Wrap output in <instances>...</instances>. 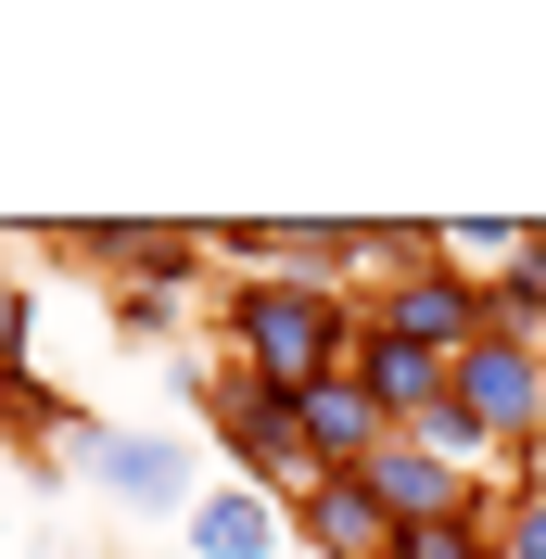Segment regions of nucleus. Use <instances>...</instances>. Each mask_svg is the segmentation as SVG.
Returning a JSON list of instances; mask_svg holds the SVG:
<instances>
[{
  "instance_id": "nucleus-1",
  "label": "nucleus",
  "mask_w": 546,
  "mask_h": 559,
  "mask_svg": "<svg viewBox=\"0 0 546 559\" xmlns=\"http://www.w3.org/2000/svg\"><path fill=\"white\" fill-rule=\"evenodd\" d=\"M356 344H369V318H356V293H331V280H229V293H216V356L254 369V382H280V394L343 382Z\"/></svg>"
},
{
  "instance_id": "nucleus-2",
  "label": "nucleus",
  "mask_w": 546,
  "mask_h": 559,
  "mask_svg": "<svg viewBox=\"0 0 546 559\" xmlns=\"http://www.w3.org/2000/svg\"><path fill=\"white\" fill-rule=\"evenodd\" d=\"M76 484L103 496V509H128V522H191V496H204V445H191V432H103Z\"/></svg>"
},
{
  "instance_id": "nucleus-3",
  "label": "nucleus",
  "mask_w": 546,
  "mask_h": 559,
  "mask_svg": "<svg viewBox=\"0 0 546 559\" xmlns=\"http://www.w3.org/2000/svg\"><path fill=\"white\" fill-rule=\"evenodd\" d=\"M356 318H369V331H394V344H419V356H444V369H458V356L483 344V280H458L444 254H419V267H394V280H381V293H369Z\"/></svg>"
},
{
  "instance_id": "nucleus-4",
  "label": "nucleus",
  "mask_w": 546,
  "mask_h": 559,
  "mask_svg": "<svg viewBox=\"0 0 546 559\" xmlns=\"http://www.w3.org/2000/svg\"><path fill=\"white\" fill-rule=\"evenodd\" d=\"M458 407L483 419V445L509 457H546V356H521V344H471L458 356Z\"/></svg>"
},
{
  "instance_id": "nucleus-5",
  "label": "nucleus",
  "mask_w": 546,
  "mask_h": 559,
  "mask_svg": "<svg viewBox=\"0 0 546 559\" xmlns=\"http://www.w3.org/2000/svg\"><path fill=\"white\" fill-rule=\"evenodd\" d=\"M293 547H318V559H394L407 534L381 522V496L356 484V471H318V484L293 496Z\"/></svg>"
},
{
  "instance_id": "nucleus-6",
  "label": "nucleus",
  "mask_w": 546,
  "mask_h": 559,
  "mask_svg": "<svg viewBox=\"0 0 546 559\" xmlns=\"http://www.w3.org/2000/svg\"><path fill=\"white\" fill-rule=\"evenodd\" d=\"M204 267H216V229H191V216H115L103 280H140V293H191Z\"/></svg>"
},
{
  "instance_id": "nucleus-7",
  "label": "nucleus",
  "mask_w": 546,
  "mask_h": 559,
  "mask_svg": "<svg viewBox=\"0 0 546 559\" xmlns=\"http://www.w3.org/2000/svg\"><path fill=\"white\" fill-rule=\"evenodd\" d=\"M178 534H191V559H280V547H293V509L254 496V484H204Z\"/></svg>"
},
{
  "instance_id": "nucleus-8",
  "label": "nucleus",
  "mask_w": 546,
  "mask_h": 559,
  "mask_svg": "<svg viewBox=\"0 0 546 559\" xmlns=\"http://www.w3.org/2000/svg\"><path fill=\"white\" fill-rule=\"evenodd\" d=\"M356 382H369V407L394 419V432H419V419L444 407V356H419V344H394V331H369V344H356Z\"/></svg>"
},
{
  "instance_id": "nucleus-9",
  "label": "nucleus",
  "mask_w": 546,
  "mask_h": 559,
  "mask_svg": "<svg viewBox=\"0 0 546 559\" xmlns=\"http://www.w3.org/2000/svg\"><path fill=\"white\" fill-rule=\"evenodd\" d=\"M483 344L546 356V216H534V242H521V267H509V280H483Z\"/></svg>"
},
{
  "instance_id": "nucleus-10",
  "label": "nucleus",
  "mask_w": 546,
  "mask_h": 559,
  "mask_svg": "<svg viewBox=\"0 0 546 559\" xmlns=\"http://www.w3.org/2000/svg\"><path fill=\"white\" fill-rule=\"evenodd\" d=\"M178 306H191V293H140V280H103V331H115V344H166V331H178Z\"/></svg>"
},
{
  "instance_id": "nucleus-11",
  "label": "nucleus",
  "mask_w": 546,
  "mask_h": 559,
  "mask_svg": "<svg viewBox=\"0 0 546 559\" xmlns=\"http://www.w3.org/2000/svg\"><path fill=\"white\" fill-rule=\"evenodd\" d=\"M496 559H546V484H496Z\"/></svg>"
},
{
  "instance_id": "nucleus-12",
  "label": "nucleus",
  "mask_w": 546,
  "mask_h": 559,
  "mask_svg": "<svg viewBox=\"0 0 546 559\" xmlns=\"http://www.w3.org/2000/svg\"><path fill=\"white\" fill-rule=\"evenodd\" d=\"M26 344H38V293L26 267H0V382H26Z\"/></svg>"
},
{
  "instance_id": "nucleus-13",
  "label": "nucleus",
  "mask_w": 546,
  "mask_h": 559,
  "mask_svg": "<svg viewBox=\"0 0 546 559\" xmlns=\"http://www.w3.org/2000/svg\"><path fill=\"white\" fill-rule=\"evenodd\" d=\"M0 432H13V382H0Z\"/></svg>"
}]
</instances>
